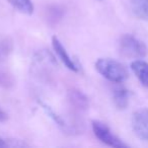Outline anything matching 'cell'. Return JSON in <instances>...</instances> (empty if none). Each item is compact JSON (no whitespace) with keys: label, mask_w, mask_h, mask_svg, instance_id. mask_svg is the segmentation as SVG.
Segmentation results:
<instances>
[{"label":"cell","mask_w":148,"mask_h":148,"mask_svg":"<svg viewBox=\"0 0 148 148\" xmlns=\"http://www.w3.org/2000/svg\"><path fill=\"white\" fill-rule=\"evenodd\" d=\"M95 69L108 80L122 83L127 80L129 73L123 64L110 58H101L95 62Z\"/></svg>","instance_id":"cell-1"},{"label":"cell","mask_w":148,"mask_h":148,"mask_svg":"<svg viewBox=\"0 0 148 148\" xmlns=\"http://www.w3.org/2000/svg\"><path fill=\"white\" fill-rule=\"evenodd\" d=\"M120 53L127 58L141 59L144 58L148 53L146 45L139 39L132 35H124L119 42Z\"/></svg>","instance_id":"cell-2"},{"label":"cell","mask_w":148,"mask_h":148,"mask_svg":"<svg viewBox=\"0 0 148 148\" xmlns=\"http://www.w3.org/2000/svg\"><path fill=\"white\" fill-rule=\"evenodd\" d=\"M92 130L95 135L101 142L106 145L115 148H127L128 146L118 138L115 134L112 133L111 129L101 121H92Z\"/></svg>","instance_id":"cell-3"},{"label":"cell","mask_w":148,"mask_h":148,"mask_svg":"<svg viewBox=\"0 0 148 148\" xmlns=\"http://www.w3.org/2000/svg\"><path fill=\"white\" fill-rule=\"evenodd\" d=\"M132 129L143 141H148V109H139L132 116Z\"/></svg>","instance_id":"cell-4"},{"label":"cell","mask_w":148,"mask_h":148,"mask_svg":"<svg viewBox=\"0 0 148 148\" xmlns=\"http://www.w3.org/2000/svg\"><path fill=\"white\" fill-rule=\"evenodd\" d=\"M52 46H53V49L55 51V53L57 54L58 58L62 61V63L66 66L69 70H72L74 72L78 71V67L76 66V64L74 63L73 60L70 58V56L68 55L67 51L64 48V46L62 45V43L59 41L57 37L52 38Z\"/></svg>","instance_id":"cell-5"},{"label":"cell","mask_w":148,"mask_h":148,"mask_svg":"<svg viewBox=\"0 0 148 148\" xmlns=\"http://www.w3.org/2000/svg\"><path fill=\"white\" fill-rule=\"evenodd\" d=\"M68 101L74 109L78 111H86L88 108V99L79 89H70L68 91Z\"/></svg>","instance_id":"cell-6"},{"label":"cell","mask_w":148,"mask_h":148,"mask_svg":"<svg viewBox=\"0 0 148 148\" xmlns=\"http://www.w3.org/2000/svg\"><path fill=\"white\" fill-rule=\"evenodd\" d=\"M131 69L143 86L148 88V63L137 59L131 63Z\"/></svg>","instance_id":"cell-7"},{"label":"cell","mask_w":148,"mask_h":148,"mask_svg":"<svg viewBox=\"0 0 148 148\" xmlns=\"http://www.w3.org/2000/svg\"><path fill=\"white\" fill-rule=\"evenodd\" d=\"M130 91L125 87H117L113 91V101L117 109L125 110L129 105Z\"/></svg>","instance_id":"cell-8"},{"label":"cell","mask_w":148,"mask_h":148,"mask_svg":"<svg viewBox=\"0 0 148 148\" xmlns=\"http://www.w3.org/2000/svg\"><path fill=\"white\" fill-rule=\"evenodd\" d=\"M131 9L136 17L148 21V0H131Z\"/></svg>","instance_id":"cell-9"},{"label":"cell","mask_w":148,"mask_h":148,"mask_svg":"<svg viewBox=\"0 0 148 148\" xmlns=\"http://www.w3.org/2000/svg\"><path fill=\"white\" fill-rule=\"evenodd\" d=\"M13 50V40L10 36L0 35V63L4 62Z\"/></svg>","instance_id":"cell-10"},{"label":"cell","mask_w":148,"mask_h":148,"mask_svg":"<svg viewBox=\"0 0 148 148\" xmlns=\"http://www.w3.org/2000/svg\"><path fill=\"white\" fill-rule=\"evenodd\" d=\"M64 15V9L59 5H50L46 10V19L48 23L55 25L62 19Z\"/></svg>","instance_id":"cell-11"},{"label":"cell","mask_w":148,"mask_h":148,"mask_svg":"<svg viewBox=\"0 0 148 148\" xmlns=\"http://www.w3.org/2000/svg\"><path fill=\"white\" fill-rule=\"evenodd\" d=\"M15 9L25 14H32L34 12V4L32 0H7Z\"/></svg>","instance_id":"cell-12"},{"label":"cell","mask_w":148,"mask_h":148,"mask_svg":"<svg viewBox=\"0 0 148 148\" xmlns=\"http://www.w3.org/2000/svg\"><path fill=\"white\" fill-rule=\"evenodd\" d=\"M39 103H41V106L43 107L44 111L47 113V115L49 116V117L51 118V119L53 120V121L55 122V123L57 124L60 128H62V129H67V124L65 123V121H64V120L62 119L59 115H57V114H56L55 112H54L53 110L49 107V106H47L46 103H44L43 101H39Z\"/></svg>","instance_id":"cell-13"},{"label":"cell","mask_w":148,"mask_h":148,"mask_svg":"<svg viewBox=\"0 0 148 148\" xmlns=\"http://www.w3.org/2000/svg\"><path fill=\"white\" fill-rule=\"evenodd\" d=\"M14 83V78H13V76L9 72L0 69V87L9 89L11 87H13Z\"/></svg>","instance_id":"cell-14"},{"label":"cell","mask_w":148,"mask_h":148,"mask_svg":"<svg viewBox=\"0 0 148 148\" xmlns=\"http://www.w3.org/2000/svg\"><path fill=\"white\" fill-rule=\"evenodd\" d=\"M8 120V116L5 113L3 110L0 109V123H3V122H6Z\"/></svg>","instance_id":"cell-15"},{"label":"cell","mask_w":148,"mask_h":148,"mask_svg":"<svg viewBox=\"0 0 148 148\" xmlns=\"http://www.w3.org/2000/svg\"><path fill=\"white\" fill-rule=\"evenodd\" d=\"M7 147V141L6 139H3V138L0 137V148H4Z\"/></svg>","instance_id":"cell-16"}]
</instances>
